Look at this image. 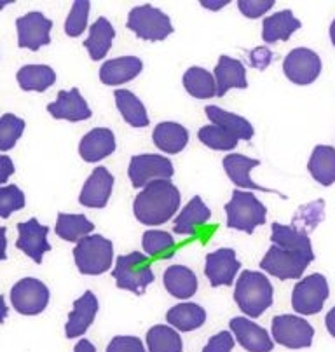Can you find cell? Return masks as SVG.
<instances>
[{"label": "cell", "instance_id": "cell-1", "mask_svg": "<svg viewBox=\"0 0 335 352\" xmlns=\"http://www.w3.org/2000/svg\"><path fill=\"white\" fill-rule=\"evenodd\" d=\"M180 208V192L170 180L149 184L135 197L133 211L140 223L158 227L175 217Z\"/></svg>", "mask_w": 335, "mask_h": 352}, {"label": "cell", "instance_id": "cell-2", "mask_svg": "<svg viewBox=\"0 0 335 352\" xmlns=\"http://www.w3.org/2000/svg\"><path fill=\"white\" fill-rule=\"evenodd\" d=\"M272 285L262 272L245 270L241 272L234 289V300L248 318L255 319L272 305Z\"/></svg>", "mask_w": 335, "mask_h": 352}, {"label": "cell", "instance_id": "cell-3", "mask_svg": "<svg viewBox=\"0 0 335 352\" xmlns=\"http://www.w3.org/2000/svg\"><path fill=\"white\" fill-rule=\"evenodd\" d=\"M227 227L252 234L257 227L266 223L268 210L252 192L234 190L233 199L226 204Z\"/></svg>", "mask_w": 335, "mask_h": 352}, {"label": "cell", "instance_id": "cell-4", "mask_svg": "<svg viewBox=\"0 0 335 352\" xmlns=\"http://www.w3.org/2000/svg\"><path fill=\"white\" fill-rule=\"evenodd\" d=\"M74 258L80 274L86 276H100L112 267L114 244L107 237L87 236L77 243L74 250Z\"/></svg>", "mask_w": 335, "mask_h": 352}, {"label": "cell", "instance_id": "cell-5", "mask_svg": "<svg viewBox=\"0 0 335 352\" xmlns=\"http://www.w3.org/2000/svg\"><path fill=\"white\" fill-rule=\"evenodd\" d=\"M112 278L116 279L117 288L143 295L147 286L154 283L151 260L142 255L140 251L119 256L116 262V269L112 270Z\"/></svg>", "mask_w": 335, "mask_h": 352}, {"label": "cell", "instance_id": "cell-6", "mask_svg": "<svg viewBox=\"0 0 335 352\" xmlns=\"http://www.w3.org/2000/svg\"><path fill=\"white\" fill-rule=\"evenodd\" d=\"M128 28L143 41H164L173 34V27L168 14L151 4L138 6L129 11Z\"/></svg>", "mask_w": 335, "mask_h": 352}, {"label": "cell", "instance_id": "cell-7", "mask_svg": "<svg viewBox=\"0 0 335 352\" xmlns=\"http://www.w3.org/2000/svg\"><path fill=\"white\" fill-rule=\"evenodd\" d=\"M313 260L314 256L302 255L297 251L283 250V248L272 244L260 262V269H264L266 272L281 279V281H288V279L301 278Z\"/></svg>", "mask_w": 335, "mask_h": 352}, {"label": "cell", "instance_id": "cell-8", "mask_svg": "<svg viewBox=\"0 0 335 352\" xmlns=\"http://www.w3.org/2000/svg\"><path fill=\"white\" fill-rule=\"evenodd\" d=\"M328 283L321 274H311L295 285L292 293V307L299 314L313 316L323 309L328 298Z\"/></svg>", "mask_w": 335, "mask_h": 352}, {"label": "cell", "instance_id": "cell-9", "mask_svg": "<svg viewBox=\"0 0 335 352\" xmlns=\"http://www.w3.org/2000/svg\"><path fill=\"white\" fill-rule=\"evenodd\" d=\"M173 173L175 169L170 159L155 154L135 155L128 168L129 180L135 188H145L154 182L170 180Z\"/></svg>", "mask_w": 335, "mask_h": 352}, {"label": "cell", "instance_id": "cell-10", "mask_svg": "<svg viewBox=\"0 0 335 352\" xmlns=\"http://www.w3.org/2000/svg\"><path fill=\"white\" fill-rule=\"evenodd\" d=\"M314 328L305 319L294 314H281L272 319V338L288 349L311 347Z\"/></svg>", "mask_w": 335, "mask_h": 352}, {"label": "cell", "instance_id": "cell-11", "mask_svg": "<svg viewBox=\"0 0 335 352\" xmlns=\"http://www.w3.org/2000/svg\"><path fill=\"white\" fill-rule=\"evenodd\" d=\"M11 304L23 316H37L50 304V289L42 281L25 278L11 289Z\"/></svg>", "mask_w": 335, "mask_h": 352}, {"label": "cell", "instance_id": "cell-12", "mask_svg": "<svg viewBox=\"0 0 335 352\" xmlns=\"http://www.w3.org/2000/svg\"><path fill=\"white\" fill-rule=\"evenodd\" d=\"M283 70L288 80L297 86L313 84L321 74V58L314 51L305 47H297L288 53L283 63Z\"/></svg>", "mask_w": 335, "mask_h": 352}, {"label": "cell", "instance_id": "cell-13", "mask_svg": "<svg viewBox=\"0 0 335 352\" xmlns=\"http://www.w3.org/2000/svg\"><path fill=\"white\" fill-rule=\"evenodd\" d=\"M18 27V45L30 51H39L42 45L51 42L53 21L45 18L42 12H28L16 21Z\"/></svg>", "mask_w": 335, "mask_h": 352}, {"label": "cell", "instance_id": "cell-14", "mask_svg": "<svg viewBox=\"0 0 335 352\" xmlns=\"http://www.w3.org/2000/svg\"><path fill=\"white\" fill-rule=\"evenodd\" d=\"M239 269H241V263L237 260L236 251L230 248H222V250H217L206 255L204 274L213 288L233 285Z\"/></svg>", "mask_w": 335, "mask_h": 352}, {"label": "cell", "instance_id": "cell-15", "mask_svg": "<svg viewBox=\"0 0 335 352\" xmlns=\"http://www.w3.org/2000/svg\"><path fill=\"white\" fill-rule=\"evenodd\" d=\"M47 232H50V229L45 225L39 223L37 218L18 223L19 236L16 241V248L21 250L25 255L30 256L35 263H42L44 253L51 250V244L47 243Z\"/></svg>", "mask_w": 335, "mask_h": 352}, {"label": "cell", "instance_id": "cell-16", "mask_svg": "<svg viewBox=\"0 0 335 352\" xmlns=\"http://www.w3.org/2000/svg\"><path fill=\"white\" fill-rule=\"evenodd\" d=\"M230 331L237 344L248 352H271L274 342L262 326L252 322L248 318H233L229 322Z\"/></svg>", "mask_w": 335, "mask_h": 352}, {"label": "cell", "instance_id": "cell-17", "mask_svg": "<svg viewBox=\"0 0 335 352\" xmlns=\"http://www.w3.org/2000/svg\"><path fill=\"white\" fill-rule=\"evenodd\" d=\"M114 176L107 168L93 169L79 195V203L86 208H105L112 195Z\"/></svg>", "mask_w": 335, "mask_h": 352}, {"label": "cell", "instance_id": "cell-18", "mask_svg": "<svg viewBox=\"0 0 335 352\" xmlns=\"http://www.w3.org/2000/svg\"><path fill=\"white\" fill-rule=\"evenodd\" d=\"M98 298L93 292H86L80 298L74 302V311L68 316V322L65 326V335L67 338L83 337L89 326L93 324L94 318L98 314Z\"/></svg>", "mask_w": 335, "mask_h": 352}, {"label": "cell", "instance_id": "cell-19", "mask_svg": "<svg viewBox=\"0 0 335 352\" xmlns=\"http://www.w3.org/2000/svg\"><path fill=\"white\" fill-rule=\"evenodd\" d=\"M47 112L54 119H65L70 122H79V120H86L91 117V109L87 107L86 100L80 96L77 87L70 91H60L56 102L47 105Z\"/></svg>", "mask_w": 335, "mask_h": 352}, {"label": "cell", "instance_id": "cell-20", "mask_svg": "<svg viewBox=\"0 0 335 352\" xmlns=\"http://www.w3.org/2000/svg\"><path fill=\"white\" fill-rule=\"evenodd\" d=\"M116 150V136L112 129L96 128L91 129L84 138L80 140L79 154L86 162H98L109 157Z\"/></svg>", "mask_w": 335, "mask_h": 352}, {"label": "cell", "instance_id": "cell-21", "mask_svg": "<svg viewBox=\"0 0 335 352\" xmlns=\"http://www.w3.org/2000/svg\"><path fill=\"white\" fill-rule=\"evenodd\" d=\"M143 63L136 56H122L109 60L100 68V80L107 86H121L138 77Z\"/></svg>", "mask_w": 335, "mask_h": 352}, {"label": "cell", "instance_id": "cell-22", "mask_svg": "<svg viewBox=\"0 0 335 352\" xmlns=\"http://www.w3.org/2000/svg\"><path fill=\"white\" fill-rule=\"evenodd\" d=\"M213 77L215 82H217V96L220 98L233 87H237V89H246L248 87L246 70L243 63L229 56H220L219 63L215 67Z\"/></svg>", "mask_w": 335, "mask_h": 352}, {"label": "cell", "instance_id": "cell-23", "mask_svg": "<svg viewBox=\"0 0 335 352\" xmlns=\"http://www.w3.org/2000/svg\"><path fill=\"white\" fill-rule=\"evenodd\" d=\"M164 288L171 296L178 300H187L196 295L197 278L193 270L185 265H171L164 270L162 276Z\"/></svg>", "mask_w": 335, "mask_h": 352}, {"label": "cell", "instance_id": "cell-24", "mask_svg": "<svg viewBox=\"0 0 335 352\" xmlns=\"http://www.w3.org/2000/svg\"><path fill=\"white\" fill-rule=\"evenodd\" d=\"M301 28V21L294 16V12L285 9L264 19L262 25V38L266 44H274L279 41H288L295 32Z\"/></svg>", "mask_w": 335, "mask_h": 352}, {"label": "cell", "instance_id": "cell-25", "mask_svg": "<svg viewBox=\"0 0 335 352\" xmlns=\"http://www.w3.org/2000/svg\"><path fill=\"white\" fill-rule=\"evenodd\" d=\"M211 218V211L206 204L203 203L201 197H193L191 203L184 208V210L178 213V217L175 218L173 230L175 234H180V236H193L199 227H203L208 220Z\"/></svg>", "mask_w": 335, "mask_h": 352}, {"label": "cell", "instance_id": "cell-26", "mask_svg": "<svg viewBox=\"0 0 335 352\" xmlns=\"http://www.w3.org/2000/svg\"><path fill=\"white\" fill-rule=\"evenodd\" d=\"M260 164L257 159L245 157L241 154H230L224 157V169H226L227 176L230 178L234 185L241 188H250V190H262V192H272L271 188L260 187L255 182L250 178V171Z\"/></svg>", "mask_w": 335, "mask_h": 352}, {"label": "cell", "instance_id": "cell-27", "mask_svg": "<svg viewBox=\"0 0 335 352\" xmlns=\"http://www.w3.org/2000/svg\"><path fill=\"white\" fill-rule=\"evenodd\" d=\"M114 37H116V30H114L109 19H96L89 28V37L84 41V47L89 51L91 60H103L110 51V47H112Z\"/></svg>", "mask_w": 335, "mask_h": 352}, {"label": "cell", "instance_id": "cell-28", "mask_svg": "<svg viewBox=\"0 0 335 352\" xmlns=\"http://www.w3.org/2000/svg\"><path fill=\"white\" fill-rule=\"evenodd\" d=\"M271 241L274 246L283 248V250H290L302 253V255L314 256L313 246H311V241L309 236L302 234L301 230H297L294 225H281L278 221L272 223V234Z\"/></svg>", "mask_w": 335, "mask_h": 352}, {"label": "cell", "instance_id": "cell-29", "mask_svg": "<svg viewBox=\"0 0 335 352\" xmlns=\"http://www.w3.org/2000/svg\"><path fill=\"white\" fill-rule=\"evenodd\" d=\"M152 140L155 146L166 154H178L187 146L188 133L182 124L161 122L155 126Z\"/></svg>", "mask_w": 335, "mask_h": 352}, {"label": "cell", "instance_id": "cell-30", "mask_svg": "<svg viewBox=\"0 0 335 352\" xmlns=\"http://www.w3.org/2000/svg\"><path fill=\"white\" fill-rule=\"evenodd\" d=\"M309 173L318 184L330 187L335 182V148L328 145H318L311 154L307 164Z\"/></svg>", "mask_w": 335, "mask_h": 352}, {"label": "cell", "instance_id": "cell-31", "mask_svg": "<svg viewBox=\"0 0 335 352\" xmlns=\"http://www.w3.org/2000/svg\"><path fill=\"white\" fill-rule=\"evenodd\" d=\"M206 112V117L211 120V124L215 126H219V128L227 129L229 133H233L234 136H237L239 140H252L253 136V126L241 116H236L233 112H226L222 110L220 107H215V105H208L204 109Z\"/></svg>", "mask_w": 335, "mask_h": 352}, {"label": "cell", "instance_id": "cell-32", "mask_svg": "<svg viewBox=\"0 0 335 352\" xmlns=\"http://www.w3.org/2000/svg\"><path fill=\"white\" fill-rule=\"evenodd\" d=\"M166 321L178 331H193L201 328L206 321V311L197 304L175 305L166 314Z\"/></svg>", "mask_w": 335, "mask_h": 352}, {"label": "cell", "instance_id": "cell-33", "mask_svg": "<svg viewBox=\"0 0 335 352\" xmlns=\"http://www.w3.org/2000/svg\"><path fill=\"white\" fill-rule=\"evenodd\" d=\"M116 98V105L121 112L122 119L133 126V128H147L149 126V116L147 110L143 107V103L140 102V98L136 94H133L128 89H117L114 93Z\"/></svg>", "mask_w": 335, "mask_h": 352}, {"label": "cell", "instance_id": "cell-34", "mask_svg": "<svg viewBox=\"0 0 335 352\" xmlns=\"http://www.w3.org/2000/svg\"><path fill=\"white\" fill-rule=\"evenodd\" d=\"M16 77L23 91H37V93L50 89L56 82V74L47 65H27L19 68Z\"/></svg>", "mask_w": 335, "mask_h": 352}, {"label": "cell", "instance_id": "cell-35", "mask_svg": "<svg viewBox=\"0 0 335 352\" xmlns=\"http://www.w3.org/2000/svg\"><path fill=\"white\" fill-rule=\"evenodd\" d=\"M184 86L191 96L197 100H210L217 96V82L208 70L201 67L188 68L184 74Z\"/></svg>", "mask_w": 335, "mask_h": 352}, {"label": "cell", "instance_id": "cell-36", "mask_svg": "<svg viewBox=\"0 0 335 352\" xmlns=\"http://www.w3.org/2000/svg\"><path fill=\"white\" fill-rule=\"evenodd\" d=\"M94 225L84 214L60 213L56 220V236L68 243H79L80 239L93 232Z\"/></svg>", "mask_w": 335, "mask_h": 352}, {"label": "cell", "instance_id": "cell-37", "mask_svg": "<svg viewBox=\"0 0 335 352\" xmlns=\"http://www.w3.org/2000/svg\"><path fill=\"white\" fill-rule=\"evenodd\" d=\"M149 352H182L184 344L177 330L171 326L158 324L147 331Z\"/></svg>", "mask_w": 335, "mask_h": 352}, {"label": "cell", "instance_id": "cell-38", "mask_svg": "<svg viewBox=\"0 0 335 352\" xmlns=\"http://www.w3.org/2000/svg\"><path fill=\"white\" fill-rule=\"evenodd\" d=\"M143 251L152 258H171L175 253V239L164 230H147L142 239Z\"/></svg>", "mask_w": 335, "mask_h": 352}, {"label": "cell", "instance_id": "cell-39", "mask_svg": "<svg viewBox=\"0 0 335 352\" xmlns=\"http://www.w3.org/2000/svg\"><path fill=\"white\" fill-rule=\"evenodd\" d=\"M197 136H199V140L204 145L213 150H233L237 145V142H239L237 136H234L227 129L215 126V124L201 128Z\"/></svg>", "mask_w": 335, "mask_h": 352}, {"label": "cell", "instance_id": "cell-40", "mask_svg": "<svg viewBox=\"0 0 335 352\" xmlns=\"http://www.w3.org/2000/svg\"><path fill=\"white\" fill-rule=\"evenodd\" d=\"M25 131V120L12 113H6L0 117V150L8 152L16 145Z\"/></svg>", "mask_w": 335, "mask_h": 352}, {"label": "cell", "instance_id": "cell-41", "mask_svg": "<svg viewBox=\"0 0 335 352\" xmlns=\"http://www.w3.org/2000/svg\"><path fill=\"white\" fill-rule=\"evenodd\" d=\"M323 201H314V203L307 204V206H302L301 210H299L297 217L294 218V223L292 225H294L297 230H301L302 234L307 236V232L314 230V227L323 220Z\"/></svg>", "mask_w": 335, "mask_h": 352}, {"label": "cell", "instance_id": "cell-42", "mask_svg": "<svg viewBox=\"0 0 335 352\" xmlns=\"http://www.w3.org/2000/svg\"><path fill=\"white\" fill-rule=\"evenodd\" d=\"M89 2L87 0H77L74 2L68 14L67 23H65V32L68 37H79L87 25V16H89Z\"/></svg>", "mask_w": 335, "mask_h": 352}, {"label": "cell", "instance_id": "cell-43", "mask_svg": "<svg viewBox=\"0 0 335 352\" xmlns=\"http://www.w3.org/2000/svg\"><path fill=\"white\" fill-rule=\"evenodd\" d=\"M25 208V194L16 185L0 187V218H9Z\"/></svg>", "mask_w": 335, "mask_h": 352}, {"label": "cell", "instance_id": "cell-44", "mask_svg": "<svg viewBox=\"0 0 335 352\" xmlns=\"http://www.w3.org/2000/svg\"><path fill=\"white\" fill-rule=\"evenodd\" d=\"M274 4V0H239V2H237V8H239V11H241L246 18L255 19L260 18V16H264L268 11H271Z\"/></svg>", "mask_w": 335, "mask_h": 352}, {"label": "cell", "instance_id": "cell-45", "mask_svg": "<svg viewBox=\"0 0 335 352\" xmlns=\"http://www.w3.org/2000/svg\"><path fill=\"white\" fill-rule=\"evenodd\" d=\"M107 352H145V349L136 337H116L107 345Z\"/></svg>", "mask_w": 335, "mask_h": 352}, {"label": "cell", "instance_id": "cell-46", "mask_svg": "<svg viewBox=\"0 0 335 352\" xmlns=\"http://www.w3.org/2000/svg\"><path fill=\"white\" fill-rule=\"evenodd\" d=\"M234 335L230 331H220V333L213 335L203 352H230L234 349Z\"/></svg>", "mask_w": 335, "mask_h": 352}, {"label": "cell", "instance_id": "cell-47", "mask_svg": "<svg viewBox=\"0 0 335 352\" xmlns=\"http://www.w3.org/2000/svg\"><path fill=\"white\" fill-rule=\"evenodd\" d=\"M271 61H272V53L268 47L255 49V51L250 54V65L255 68H260V70H264L266 67H269Z\"/></svg>", "mask_w": 335, "mask_h": 352}, {"label": "cell", "instance_id": "cell-48", "mask_svg": "<svg viewBox=\"0 0 335 352\" xmlns=\"http://www.w3.org/2000/svg\"><path fill=\"white\" fill-rule=\"evenodd\" d=\"M14 175V162L8 155H0V185L8 184V180Z\"/></svg>", "mask_w": 335, "mask_h": 352}, {"label": "cell", "instance_id": "cell-49", "mask_svg": "<svg viewBox=\"0 0 335 352\" xmlns=\"http://www.w3.org/2000/svg\"><path fill=\"white\" fill-rule=\"evenodd\" d=\"M203 8L210 9V11H217V9H222L229 4V0H201L199 2Z\"/></svg>", "mask_w": 335, "mask_h": 352}, {"label": "cell", "instance_id": "cell-50", "mask_svg": "<svg viewBox=\"0 0 335 352\" xmlns=\"http://www.w3.org/2000/svg\"><path fill=\"white\" fill-rule=\"evenodd\" d=\"M325 324H327L328 333L335 338V307H332V311H328L327 318H325Z\"/></svg>", "mask_w": 335, "mask_h": 352}, {"label": "cell", "instance_id": "cell-51", "mask_svg": "<svg viewBox=\"0 0 335 352\" xmlns=\"http://www.w3.org/2000/svg\"><path fill=\"white\" fill-rule=\"evenodd\" d=\"M74 352H96V347L89 340L83 338V340L77 342V345L74 347Z\"/></svg>", "mask_w": 335, "mask_h": 352}, {"label": "cell", "instance_id": "cell-52", "mask_svg": "<svg viewBox=\"0 0 335 352\" xmlns=\"http://www.w3.org/2000/svg\"><path fill=\"white\" fill-rule=\"evenodd\" d=\"M6 248H8V239H6V229L0 227V262L8 258L6 255Z\"/></svg>", "mask_w": 335, "mask_h": 352}, {"label": "cell", "instance_id": "cell-53", "mask_svg": "<svg viewBox=\"0 0 335 352\" xmlns=\"http://www.w3.org/2000/svg\"><path fill=\"white\" fill-rule=\"evenodd\" d=\"M6 318H8V305H6L4 296H0V324L4 322Z\"/></svg>", "mask_w": 335, "mask_h": 352}, {"label": "cell", "instance_id": "cell-54", "mask_svg": "<svg viewBox=\"0 0 335 352\" xmlns=\"http://www.w3.org/2000/svg\"><path fill=\"white\" fill-rule=\"evenodd\" d=\"M330 38H332V44L335 45V19L332 21V25H330Z\"/></svg>", "mask_w": 335, "mask_h": 352}, {"label": "cell", "instance_id": "cell-55", "mask_svg": "<svg viewBox=\"0 0 335 352\" xmlns=\"http://www.w3.org/2000/svg\"><path fill=\"white\" fill-rule=\"evenodd\" d=\"M6 4H12V2H0V8H4Z\"/></svg>", "mask_w": 335, "mask_h": 352}]
</instances>
